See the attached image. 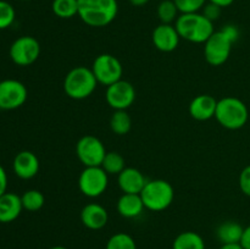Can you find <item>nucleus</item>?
<instances>
[{"label": "nucleus", "instance_id": "1", "mask_svg": "<svg viewBox=\"0 0 250 249\" xmlns=\"http://www.w3.org/2000/svg\"><path fill=\"white\" fill-rule=\"evenodd\" d=\"M117 12V0H78V16L87 26H107L116 19Z\"/></svg>", "mask_w": 250, "mask_h": 249}, {"label": "nucleus", "instance_id": "2", "mask_svg": "<svg viewBox=\"0 0 250 249\" xmlns=\"http://www.w3.org/2000/svg\"><path fill=\"white\" fill-rule=\"evenodd\" d=\"M175 27L181 38L195 44H204L215 32L214 22L202 12L181 14L176 20Z\"/></svg>", "mask_w": 250, "mask_h": 249}, {"label": "nucleus", "instance_id": "3", "mask_svg": "<svg viewBox=\"0 0 250 249\" xmlns=\"http://www.w3.org/2000/svg\"><path fill=\"white\" fill-rule=\"evenodd\" d=\"M215 119L224 128L236 131L244 127L249 119L248 106L236 97H225L217 100Z\"/></svg>", "mask_w": 250, "mask_h": 249}, {"label": "nucleus", "instance_id": "4", "mask_svg": "<svg viewBox=\"0 0 250 249\" xmlns=\"http://www.w3.org/2000/svg\"><path fill=\"white\" fill-rule=\"evenodd\" d=\"M98 81L92 68L85 66H77L68 71L63 80V92L68 98L75 100H83L94 93Z\"/></svg>", "mask_w": 250, "mask_h": 249}, {"label": "nucleus", "instance_id": "5", "mask_svg": "<svg viewBox=\"0 0 250 249\" xmlns=\"http://www.w3.org/2000/svg\"><path fill=\"white\" fill-rule=\"evenodd\" d=\"M141 198L146 209L150 211H164L172 204L175 199V189L172 185L165 180L146 181L141 192Z\"/></svg>", "mask_w": 250, "mask_h": 249}, {"label": "nucleus", "instance_id": "6", "mask_svg": "<svg viewBox=\"0 0 250 249\" xmlns=\"http://www.w3.org/2000/svg\"><path fill=\"white\" fill-rule=\"evenodd\" d=\"M109 186V175L102 166H87L78 177V188L88 198H98L105 193Z\"/></svg>", "mask_w": 250, "mask_h": 249}, {"label": "nucleus", "instance_id": "7", "mask_svg": "<svg viewBox=\"0 0 250 249\" xmlns=\"http://www.w3.org/2000/svg\"><path fill=\"white\" fill-rule=\"evenodd\" d=\"M92 71L97 78L98 83L103 85H111L112 83L122 80V63L116 56L111 54H100L94 59Z\"/></svg>", "mask_w": 250, "mask_h": 249}, {"label": "nucleus", "instance_id": "8", "mask_svg": "<svg viewBox=\"0 0 250 249\" xmlns=\"http://www.w3.org/2000/svg\"><path fill=\"white\" fill-rule=\"evenodd\" d=\"M9 55L12 62L17 66H29L38 60L41 55V44L34 37L22 36L11 44Z\"/></svg>", "mask_w": 250, "mask_h": 249}, {"label": "nucleus", "instance_id": "9", "mask_svg": "<svg viewBox=\"0 0 250 249\" xmlns=\"http://www.w3.org/2000/svg\"><path fill=\"white\" fill-rule=\"evenodd\" d=\"M232 43L221 31H216L211 34L204 43L205 60L211 66H221L229 60L232 51Z\"/></svg>", "mask_w": 250, "mask_h": 249}, {"label": "nucleus", "instance_id": "10", "mask_svg": "<svg viewBox=\"0 0 250 249\" xmlns=\"http://www.w3.org/2000/svg\"><path fill=\"white\" fill-rule=\"evenodd\" d=\"M104 144L95 136H83L76 144V154L81 163L87 166H100L106 154Z\"/></svg>", "mask_w": 250, "mask_h": 249}, {"label": "nucleus", "instance_id": "11", "mask_svg": "<svg viewBox=\"0 0 250 249\" xmlns=\"http://www.w3.org/2000/svg\"><path fill=\"white\" fill-rule=\"evenodd\" d=\"M28 92L26 85L17 80H4L0 82V109L15 110L26 103Z\"/></svg>", "mask_w": 250, "mask_h": 249}, {"label": "nucleus", "instance_id": "12", "mask_svg": "<svg viewBox=\"0 0 250 249\" xmlns=\"http://www.w3.org/2000/svg\"><path fill=\"white\" fill-rule=\"evenodd\" d=\"M105 99L114 110H127L136 100V89L131 82L120 80L106 87Z\"/></svg>", "mask_w": 250, "mask_h": 249}, {"label": "nucleus", "instance_id": "13", "mask_svg": "<svg viewBox=\"0 0 250 249\" xmlns=\"http://www.w3.org/2000/svg\"><path fill=\"white\" fill-rule=\"evenodd\" d=\"M151 41L158 50L163 53H171L177 49L181 37L173 24L160 23L154 28Z\"/></svg>", "mask_w": 250, "mask_h": 249}, {"label": "nucleus", "instance_id": "14", "mask_svg": "<svg viewBox=\"0 0 250 249\" xmlns=\"http://www.w3.org/2000/svg\"><path fill=\"white\" fill-rule=\"evenodd\" d=\"M39 167L41 164L38 156L29 150H22L17 153L12 163L14 172L21 180H31L36 177L37 173L39 172Z\"/></svg>", "mask_w": 250, "mask_h": 249}, {"label": "nucleus", "instance_id": "15", "mask_svg": "<svg viewBox=\"0 0 250 249\" xmlns=\"http://www.w3.org/2000/svg\"><path fill=\"white\" fill-rule=\"evenodd\" d=\"M109 221V214L103 205L98 203H90L83 207L81 211V222L88 229L98 231L106 226Z\"/></svg>", "mask_w": 250, "mask_h": 249}, {"label": "nucleus", "instance_id": "16", "mask_svg": "<svg viewBox=\"0 0 250 249\" xmlns=\"http://www.w3.org/2000/svg\"><path fill=\"white\" fill-rule=\"evenodd\" d=\"M146 178L136 167H125L117 175V183L120 189L128 194H141L146 183Z\"/></svg>", "mask_w": 250, "mask_h": 249}, {"label": "nucleus", "instance_id": "17", "mask_svg": "<svg viewBox=\"0 0 250 249\" xmlns=\"http://www.w3.org/2000/svg\"><path fill=\"white\" fill-rule=\"evenodd\" d=\"M217 100L210 94H199L190 102L189 115L197 121H208L215 117Z\"/></svg>", "mask_w": 250, "mask_h": 249}, {"label": "nucleus", "instance_id": "18", "mask_svg": "<svg viewBox=\"0 0 250 249\" xmlns=\"http://www.w3.org/2000/svg\"><path fill=\"white\" fill-rule=\"evenodd\" d=\"M22 202L21 197L15 193L6 192L0 195V222L9 224L15 221L21 215Z\"/></svg>", "mask_w": 250, "mask_h": 249}, {"label": "nucleus", "instance_id": "19", "mask_svg": "<svg viewBox=\"0 0 250 249\" xmlns=\"http://www.w3.org/2000/svg\"><path fill=\"white\" fill-rule=\"evenodd\" d=\"M144 208L141 194L124 193L116 203L117 211L125 219H136L143 212Z\"/></svg>", "mask_w": 250, "mask_h": 249}, {"label": "nucleus", "instance_id": "20", "mask_svg": "<svg viewBox=\"0 0 250 249\" xmlns=\"http://www.w3.org/2000/svg\"><path fill=\"white\" fill-rule=\"evenodd\" d=\"M244 227L236 221H225L217 227L216 236L221 244L241 243Z\"/></svg>", "mask_w": 250, "mask_h": 249}, {"label": "nucleus", "instance_id": "21", "mask_svg": "<svg viewBox=\"0 0 250 249\" xmlns=\"http://www.w3.org/2000/svg\"><path fill=\"white\" fill-rule=\"evenodd\" d=\"M172 249H205V242L197 232L186 231L176 237Z\"/></svg>", "mask_w": 250, "mask_h": 249}, {"label": "nucleus", "instance_id": "22", "mask_svg": "<svg viewBox=\"0 0 250 249\" xmlns=\"http://www.w3.org/2000/svg\"><path fill=\"white\" fill-rule=\"evenodd\" d=\"M110 128L117 136H125L132 128V119L127 110H115L110 119Z\"/></svg>", "mask_w": 250, "mask_h": 249}, {"label": "nucleus", "instance_id": "23", "mask_svg": "<svg viewBox=\"0 0 250 249\" xmlns=\"http://www.w3.org/2000/svg\"><path fill=\"white\" fill-rule=\"evenodd\" d=\"M51 10L59 19H72L78 15V0H53Z\"/></svg>", "mask_w": 250, "mask_h": 249}, {"label": "nucleus", "instance_id": "24", "mask_svg": "<svg viewBox=\"0 0 250 249\" xmlns=\"http://www.w3.org/2000/svg\"><path fill=\"white\" fill-rule=\"evenodd\" d=\"M100 166L107 175H119L126 167L124 156L117 151H107Z\"/></svg>", "mask_w": 250, "mask_h": 249}, {"label": "nucleus", "instance_id": "25", "mask_svg": "<svg viewBox=\"0 0 250 249\" xmlns=\"http://www.w3.org/2000/svg\"><path fill=\"white\" fill-rule=\"evenodd\" d=\"M156 12H158V17L161 23L172 24L180 16L178 15L180 11L173 0H161L160 4L158 5Z\"/></svg>", "mask_w": 250, "mask_h": 249}, {"label": "nucleus", "instance_id": "26", "mask_svg": "<svg viewBox=\"0 0 250 249\" xmlns=\"http://www.w3.org/2000/svg\"><path fill=\"white\" fill-rule=\"evenodd\" d=\"M22 207L24 210L28 211H38L43 208L44 203H45V198L41 190L37 189H29L26 190L23 194L21 195Z\"/></svg>", "mask_w": 250, "mask_h": 249}, {"label": "nucleus", "instance_id": "27", "mask_svg": "<svg viewBox=\"0 0 250 249\" xmlns=\"http://www.w3.org/2000/svg\"><path fill=\"white\" fill-rule=\"evenodd\" d=\"M105 249H137V244L133 237L128 233L119 232L107 239Z\"/></svg>", "mask_w": 250, "mask_h": 249}, {"label": "nucleus", "instance_id": "28", "mask_svg": "<svg viewBox=\"0 0 250 249\" xmlns=\"http://www.w3.org/2000/svg\"><path fill=\"white\" fill-rule=\"evenodd\" d=\"M16 11L10 2L0 0V29H6L14 23Z\"/></svg>", "mask_w": 250, "mask_h": 249}, {"label": "nucleus", "instance_id": "29", "mask_svg": "<svg viewBox=\"0 0 250 249\" xmlns=\"http://www.w3.org/2000/svg\"><path fill=\"white\" fill-rule=\"evenodd\" d=\"M180 14L199 12L207 4L208 0H173Z\"/></svg>", "mask_w": 250, "mask_h": 249}, {"label": "nucleus", "instance_id": "30", "mask_svg": "<svg viewBox=\"0 0 250 249\" xmlns=\"http://www.w3.org/2000/svg\"><path fill=\"white\" fill-rule=\"evenodd\" d=\"M238 185L242 193L250 198V165L246 166V167L241 171L238 178Z\"/></svg>", "mask_w": 250, "mask_h": 249}, {"label": "nucleus", "instance_id": "31", "mask_svg": "<svg viewBox=\"0 0 250 249\" xmlns=\"http://www.w3.org/2000/svg\"><path fill=\"white\" fill-rule=\"evenodd\" d=\"M221 11H222V7L217 6V5L212 4V2H209V1H208L207 4L204 5V7L202 9V14L211 22L217 21V20L220 19V16H221Z\"/></svg>", "mask_w": 250, "mask_h": 249}, {"label": "nucleus", "instance_id": "32", "mask_svg": "<svg viewBox=\"0 0 250 249\" xmlns=\"http://www.w3.org/2000/svg\"><path fill=\"white\" fill-rule=\"evenodd\" d=\"M220 31H221L222 33H224L225 36H226L227 38H229V41H231L233 44L236 43L237 41H238L239 34H241V33H239L238 27L234 26V24H226V26L222 27Z\"/></svg>", "mask_w": 250, "mask_h": 249}, {"label": "nucleus", "instance_id": "33", "mask_svg": "<svg viewBox=\"0 0 250 249\" xmlns=\"http://www.w3.org/2000/svg\"><path fill=\"white\" fill-rule=\"evenodd\" d=\"M7 189V175L6 171L4 170L1 165H0V195L6 193Z\"/></svg>", "mask_w": 250, "mask_h": 249}, {"label": "nucleus", "instance_id": "34", "mask_svg": "<svg viewBox=\"0 0 250 249\" xmlns=\"http://www.w3.org/2000/svg\"><path fill=\"white\" fill-rule=\"evenodd\" d=\"M241 246L243 247V249H250V225L244 227L243 236H242L241 239Z\"/></svg>", "mask_w": 250, "mask_h": 249}, {"label": "nucleus", "instance_id": "35", "mask_svg": "<svg viewBox=\"0 0 250 249\" xmlns=\"http://www.w3.org/2000/svg\"><path fill=\"white\" fill-rule=\"evenodd\" d=\"M208 1L212 2V4L217 5V6H220L224 9V7L231 6V5L234 2V0H208Z\"/></svg>", "mask_w": 250, "mask_h": 249}, {"label": "nucleus", "instance_id": "36", "mask_svg": "<svg viewBox=\"0 0 250 249\" xmlns=\"http://www.w3.org/2000/svg\"><path fill=\"white\" fill-rule=\"evenodd\" d=\"M219 249H243L241 243H229V244H221Z\"/></svg>", "mask_w": 250, "mask_h": 249}, {"label": "nucleus", "instance_id": "37", "mask_svg": "<svg viewBox=\"0 0 250 249\" xmlns=\"http://www.w3.org/2000/svg\"><path fill=\"white\" fill-rule=\"evenodd\" d=\"M129 4L132 5V6H136V7H141V6H144V5H146L149 2V0H128Z\"/></svg>", "mask_w": 250, "mask_h": 249}, {"label": "nucleus", "instance_id": "38", "mask_svg": "<svg viewBox=\"0 0 250 249\" xmlns=\"http://www.w3.org/2000/svg\"><path fill=\"white\" fill-rule=\"evenodd\" d=\"M49 249H67V248H66V247H63V246H54V247H51V248H49Z\"/></svg>", "mask_w": 250, "mask_h": 249}, {"label": "nucleus", "instance_id": "39", "mask_svg": "<svg viewBox=\"0 0 250 249\" xmlns=\"http://www.w3.org/2000/svg\"><path fill=\"white\" fill-rule=\"evenodd\" d=\"M21 1H31V0H21Z\"/></svg>", "mask_w": 250, "mask_h": 249}]
</instances>
